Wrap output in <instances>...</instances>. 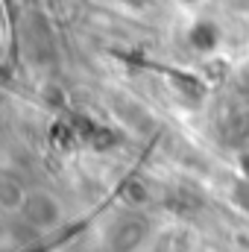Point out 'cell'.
Returning a JSON list of instances; mask_svg holds the SVG:
<instances>
[{
    "label": "cell",
    "instance_id": "obj_1",
    "mask_svg": "<svg viewBox=\"0 0 249 252\" xmlns=\"http://www.w3.org/2000/svg\"><path fill=\"white\" fill-rule=\"evenodd\" d=\"M21 211H24V217H27L32 226H38V229H53V226H59V220H62L59 202H56L50 193H44V190L30 193V196L21 202Z\"/></svg>",
    "mask_w": 249,
    "mask_h": 252
}]
</instances>
